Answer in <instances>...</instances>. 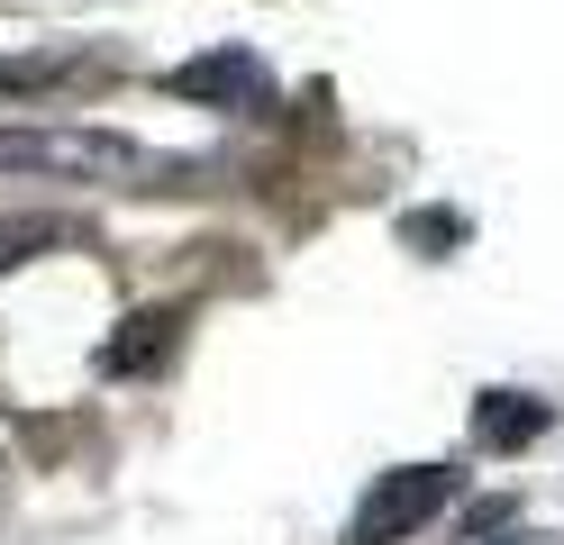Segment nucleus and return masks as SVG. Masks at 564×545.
<instances>
[{
    "instance_id": "obj_8",
    "label": "nucleus",
    "mask_w": 564,
    "mask_h": 545,
    "mask_svg": "<svg viewBox=\"0 0 564 545\" xmlns=\"http://www.w3.org/2000/svg\"><path fill=\"white\" fill-rule=\"evenodd\" d=\"M401 237H410V246H465V237H474V218H455V209H419Z\"/></svg>"
},
{
    "instance_id": "obj_3",
    "label": "nucleus",
    "mask_w": 564,
    "mask_h": 545,
    "mask_svg": "<svg viewBox=\"0 0 564 545\" xmlns=\"http://www.w3.org/2000/svg\"><path fill=\"white\" fill-rule=\"evenodd\" d=\"M164 91H173V100H209V109H228V100H264V64L246 55V46H219V55L173 64V73H164Z\"/></svg>"
},
{
    "instance_id": "obj_1",
    "label": "nucleus",
    "mask_w": 564,
    "mask_h": 545,
    "mask_svg": "<svg viewBox=\"0 0 564 545\" xmlns=\"http://www.w3.org/2000/svg\"><path fill=\"white\" fill-rule=\"evenodd\" d=\"M10 173H55V182H119V192H147V182L183 173L173 155H147L119 128H0V182Z\"/></svg>"
},
{
    "instance_id": "obj_5",
    "label": "nucleus",
    "mask_w": 564,
    "mask_h": 545,
    "mask_svg": "<svg viewBox=\"0 0 564 545\" xmlns=\"http://www.w3.org/2000/svg\"><path fill=\"white\" fill-rule=\"evenodd\" d=\"M100 55L83 46H46V55H0V100H37V91H64V83H91Z\"/></svg>"
},
{
    "instance_id": "obj_9",
    "label": "nucleus",
    "mask_w": 564,
    "mask_h": 545,
    "mask_svg": "<svg viewBox=\"0 0 564 545\" xmlns=\"http://www.w3.org/2000/svg\"><path fill=\"white\" fill-rule=\"evenodd\" d=\"M491 545H528V536H491Z\"/></svg>"
},
{
    "instance_id": "obj_4",
    "label": "nucleus",
    "mask_w": 564,
    "mask_h": 545,
    "mask_svg": "<svg viewBox=\"0 0 564 545\" xmlns=\"http://www.w3.org/2000/svg\"><path fill=\"white\" fill-rule=\"evenodd\" d=\"M528 436H546V400H528V391H482L474 400V446L482 455H519Z\"/></svg>"
},
{
    "instance_id": "obj_2",
    "label": "nucleus",
    "mask_w": 564,
    "mask_h": 545,
    "mask_svg": "<svg viewBox=\"0 0 564 545\" xmlns=\"http://www.w3.org/2000/svg\"><path fill=\"white\" fill-rule=\"evenodd\" d=\"M437 509H455V472H446V464L373 472V491H365V509H356V527H346V545H410Z\"/></svg>"
},
{
    "instance_id": "obj_7",
    "label": "nucleus",
    "mask_w": 564,
    "mask_h": 545,
    "mask_svg": "<svg viewBox=\"0 0 564 545\" xmlns=\"http://www.w3.org/2000/svg\"><path fill=\"white\" fill-rule=\"evenodd\" d=\"M55 246H83V218H55V209H37V218H10V228H0V273L37 264V254H55Z\"/></svg>"
},
{
    "instance_id": "obj_6",
    "label": "nucleus",
    "mask_w": 564,
    "mask_h": 545,
    "mask_svg": "<svg viewBox=\"0 0 564 545\" xmlns=\"http://www.w3.org/2000/svg\"><path fill=\"white\" fill-rule=\"evenodd\" d=\"M173 327H183L173 309H137V318L119 327V337L100 346V373H147V363H155V355L173 346Z\"/></svg>"
}]
</instances>
